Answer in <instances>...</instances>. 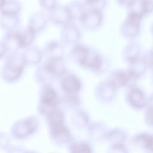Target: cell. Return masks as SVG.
I'll list each match as a JSON object with an SVG mask.
<instances>
[{"label": "cell", "mask_w": 153, "mask_h": 153, "mask_svg": "<svg viewBox=\"0 0 153 153\" xmlns=\"http://www.w3.org/2000/svg\"><path fill=\"white\" fill-rule=\"evenodd\" d=\"M102 19V10L91 8H87L79 18L82 25L90 28L98 26L101 23Z\"/></svg>", "instance_id": "6da1fadb"}, {"label": "cell", "mask_w": 153, "mask_h": 153, "mask_svg": "<svg viewBox=\"0 0 153 153\" xmlns=\"http://www.w3.org/2000/svg\"><path fill=\"white\" fill-rule=\"evenodd\" d=\"M48 13L49 18L56 23L66 24L72 19L66 5L59 4Z\"/></svg>", "instance_id": "7a4b0ae2"}, {"label": "cell", "mask_w": 153, "mask_h": 153, "mask_svg": "<svg viewBox=\"0 0 153 153\" xmlns=\"http://www.w3.org/2000/svg\"><path fill=\"white\" fill-rule=\"evenodd\" d=\"M127 9L143 17L153 12V0H134Z\"/></svg>", "instance_id": "3957f363"}, {"label": "cell", "mask_w": 153, "mask_h": 153, "mask_svg": "<svg viewBox=\"0 0 153 153\" xmlns=\"http://www.w3.org/2000/svg\"><path fill=\"white\" fill-rule=\"evenodd\" d=\"M22 8V5L18 0H5L0 8L1 15L18 16Z\"/></svg>", "instance_id": "277c9868"}, {"label": "cell", "mask_w": 153, "mask_h": 153, "mask_svg": "<svg viewBox=\"0 0 153 153\" xmlns=\"http://www.w3.org/2000/svg\"><path fill=\"white\" fill-rule=\"evenodd\" d=\"M71 14L72 19L79 18L87 8L82 1L72 0L66 4Z\"/></svg>", "instance_id": "5b68a950"}, {"label": "cell", "mask_w": 153, "mask_h": 153, "mask_svg": "<svg viewBox=\"0 0 153 153\" xmlns=\"http://www.w3.org/2000/svg\"><path fill=\"white\" fill-rule=\"evenodd\" d=\"M46 23V18L42 13L36 12L33 13L30 20V26L33 30L42 28Z\"/></svg>", "instance_id": "8992f818"}, {"label": "cell", "mask_w": 153, "mask_h": 153, "mask_svg": "<svg viewBox=\"0 0 153 153\" xmlns=\"http://www.w3.org/2000/svg\"><path fill=\"white\" fill-rule=\"evenodd\" d=\"M87 8H97L102 10L107 5L108 0H82Z\"/></svg>", "instance_id": "52a82bcc"}, {"label": "cell", "mask_w": 153, "mask_h": 153, "mask_svg": "<svg viewBox=\"0 0 153 153\" xmlns=\"http://www.w3.org/2000/svg\"><path fill=\"white\" fill-rule=\"evenodd\" d=\"M39 7L47 12L59 5V0H38Z\"/></svg>", "instance_id": "ba28073f"}, {"label": "cell", "mask_w": 153, "mask_h": 153, "mask_svg": "<svg viewBox=\"0 0 153 153\" xmlns=\"http://www.w3.org/2000/svg\"><path fill=\"white\" fill-rule=\"evenodd\" d=\"M56 100V93L51 88H48L45 92V95L44 97V101L46 103L52 104L55 103Z\"/></svg>", "instance_id": "9c48e42d"}, {"label": "cell", "mask_w": 153, "mask_h": 153, "mask_svg": "<svg viewBox=\"0 0 153 153\" xmlns=\"http://www.w3.org/2000/svg\"><path fill=\"white\" fill-rule=\"evenodd\" d=\"M118 5L128 8L134 0H115Z\"/></svg>", "instance_id": "30bf717a"}, {"label": "cell", "mask_w": 153, "mask_h": 153, "mask_svg": "<svg viewBox=\"0 0 153 153\" xmlns=\"http://www.w3.org/2000/svg\"><path fill=\"white\" fill-rule=\"evenodd\" d=\"M146 145L147 147L152 150H153V137H149L146 140Z\"/></svg>", "instance_id": "8fae6325"}, {"label": "cell", "mask_w": 153, "mask_h": 153, "mask_svg": "<svg viewBox=\"0 0 153 153\" xmlns=\"http://www.w3.org/2000/svg\"><path fill=\"white\" fill-rule=\"evenodd\" d=\"M151 120L152 121V123L153 124V111L151 114Z\"/></svg>", "instance_id": "7c38bea8"}, {"label": "cell", "mask_w": 153, "mask_h": 153, "mask_svg": "<svg viewBox=\"0 0 153 153\" xmlns=\"http://www.w3.org/2000/svg\"><path fill=\"white\" fill-rule=\"evenodd\" d=\"M5 0H0V8L1 7V6L3 5L4 2H5Z\"/></svg>", "instance_id": "4fadbf2b"}]
</instances>
